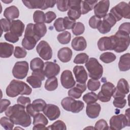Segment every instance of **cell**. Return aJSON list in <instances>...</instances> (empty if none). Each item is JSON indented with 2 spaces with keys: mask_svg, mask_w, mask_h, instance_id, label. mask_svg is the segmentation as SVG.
Listing matches in <instances>:
<instances>
[{
  "mask_svg": "<svg viewBox=\"0 0 130 130\" xmlns=\"http://www.w3.org/2000/svg\"><path fill=\"white\" fill-rule=\"evenodd\" d=\"M4 38L6 41L12 43H16L19 40V37L11 31L6 32L4 35Z\"/></svg>",
  "mask_w": 130,
  "mask_h": 130,
  "instance_id": "53",
  "label": "cell"
},
{
  "mask_svg": "<svg viewBox=\"0 0 130 130\" xmlns=\"http://www.w3.org/2000/svg\"><path fill=\"white\" fill-rule=\"evenodd\" d=\"M27 55V52L24 48L16 46L14 52V56L17 58L25 57Z\"/></svg>",
  "mask_w": 130,
  "mask_h": 130,
  "instance_id": "47",
  "label": "cell"
},
{
  "mask_svg": "<svg viewBox=\"0 0 130 130\" xmlns=\"http://www.w3.org/2000/svg\"><path fill=\"white\" fill-rule=\"evenodd\" d=\"M89 59L88 55L85 53L78 54L75 57L73 62L76 64H83L86 63Z\"/></svg>",
  "mask_w": 130,
  "mask_h": 130,
  "instance_id": "43",
  "label": "cell"
},
{
  "mask_svg": "<svg viewBox=\"0 0 130 130\" xmlns=\"http://www.w3.org/2000/svg\"><path fill=\"white\" fill-rule=\"evenodd\" d=\"M73 52L69 47H63L60 49L57 53L58 59L62 62H69L72 58Z\"/></svg>",
  "mask_w": 130,
  "mask_h": 130,
  "instance_id": "25",
  "label": "cell"
},
{
  "mask_svg": "<svg viewBox=\"0 0 130 130\" xmlns=\"http://www.w3.org/2000/svg\"><path fill=\"white\" fill-rule=\"evenodd\" d=\"M126 100L124 98H118V99H114L113 104L114 107L118 108H123L125 107L126 104Z\"/></svg>",
  "mask_w": 130,
  "mask_h": 130,
  "instance_id": "54",
  "label": "cell"
},
{
  "mask_svg": "<svg viewBox=\"0 0 130 130\" xmlns=\"http://www.w3.org/2000/svg\"><path fill=\"white\" fill-rule=\"evenodd\" d=\"M110 128L111 129L120 130L126 126H130L129 119L124 114L113 116L110 119Z\"/></svg>",
  "mask_w": 130,
  "mask_h": 130,
  "instance_id": "8",
  "label": "cell"
},
{
  "mask_svg": "<svg viewBox=\"0 0 130 130\" xmlns=\"http://www.w3.org/2000/svg\"><path fill=\"white\" fill-rule=\"evenodd\" d=\"M110 6V1L108 0L99 2L94 8V12L95 16L101 18H104L108 12Z\"/></svg>",
  "mask_w": 130,
  "mask_h": 130,
  "instance_id": "17",
  "label": "cell"
},
{
  "mask_svg": "<svg viewBox=\"0 0 130 130\" xmlns=\"http://www.w3.org/2000/svg\"><path fill=\"white\" fill-rule=\"evenodd\" d=\"M48 123V120L43 114L38 113L34 117L32 122L34 125H43L46 126Z\"/></svg>",
  "mask_w": 130,
  "mask_h": 130,
  "instance_id": "35",
  "label": "cell"
},
{
  "mask_svg": "<svg viewBox=\"0 0 130 130\" xmlns=\"http://www.w3.org/2000/svg\"><path fill=\"white\" fill-rule=\"evenodd\" d=\"M57 39L58 42L61 44H67L70 43L71 39V35L68 31H64L59 34Z\"/></svg>",
  "mask_w": 130,
  "mask_h": 130,
  "instance_id": "36",
  "label": "cell"
},
{
  "mask_svg": "<svg viewBox=\"0 0 130 130\" xmlns=\"http://www.w3.org/2000/svg\"><path fill=\"white\" fill-rule=\"evenodd\" d=\"M73 73L76 81L80 83H85L87 80V74L82 66H76L73 69Z\"/></svg>",
  "mask_w": 130,
  "mask_h": 130,
  "instance_id": "19",
  "label": "cell"
},
{
  "mask_svg": "<svg viewBox=\"0 0 130 130\" xmlns=\"http://www.w3.org/2000/svg\"><path fill=\"white\" fill-rule=\"evenodd\" d=\"M25 107L17 104L10 106L5 111V115L16 125L26 127L31 123V116L25 111Z\"/></svg>",
  "mask_w": 130,
  "mask_h": 130,
  "instance_id": "1",
  "label": "cell"
},
{
  "mask_svg": "<svg viewBox=\"0 0 130 130\" xmlns=\"http://www.w3.org/2000/svg\"><path fill=\"white\" fill-rule=\"evenodd\" d=\"M116 22L114 16L109 13L104 17L103 20H101L97 29L101 34H107L110 32L111 28L116 24Z\"/></svg>",
  "mask_w": 130,
  "mask_h": 130,
  "instance_id": "11",
  "label": "cell"
},
{
  "mask_svg": "<svg viewBox=\"0 0 130 130\" xmlns=\"http://www.w3.org/2000/svg\"><path fill=\"white\" fill-rule=\"evenodd\" d=\"M58 87L57 79L55 77L49 78L45 82L44 87L48 91L55 90Z\"/></svg>",
  "mask_w": 130,
  "mask_h": 130,
  "instance_id": "32",
  "label": "cell"
},
{
  "mask_svg": "<svg viewBox=\"0 0 130 130\" xmlns=\"http://www.w3.org/2000/svg\"><path fill=\"white\" fill-rule=\"evenodd\" d=\"M32 129L34 130H41V129H47L45 125H34Z\"/></svg>",
  "mask_w": 130,
  "mask_h": 130,
  "instance_id": "60",
  "label": "cell"
},
{
  "mask_svg": "<svg viewBox=\"0 0 130 130\" xmlns=\"http://www.w3.org/2000/svg\"><path fill=\"white\" fill-rule=\"evenodd\" d=\"M14 46L6 42L0 43V57L1 58H9L13 54Z\"/></svg>",
  "mask_w": 130,
  "mask_h": 130,
  "instance_id": "23",
  "label": "cell"
},
{
  "mask_svg": "<svg viewBox=\"0 0 130 130\" xmlns=\"http://www.w3.org/2000/svg\"><path fill=\"white\" fill-rule=\"evenodd\" d=\"M101 21V18L95 16V15L91 16L88 21L89 25L93 29H96L99 26Z\"/></svg>",
  "mask_w": 130,
  "mask_h": 130,
  "instance_id": "51",
  "label": "cell"
},
{
  "mask_svg": "<svg viewBox=\"0 0 130 130\" xmlns=\"http://www.w3.org/2000/svg\"><path fill=\"white\" fill-rule=\"evenodd\" d=\"M76 23V20H73L69 17H65L63 18V24L65 29H72Z\"/></svg>",
  "mask_w": 130,
  "mask_h": 130,
  "instance_id": "52",
  "label": "cell"
},
{
  "mask_svg": "<svg viewBox=\"0 0 130 130\" xmlns=\"http://www.w3.org/2000/svg\"><path fill=\"white\" fill-rule=\"evenodd\" d=\"M47 129L53 130H66L67 127L65 123L60 120H58L53 124L47 127Z\"/></svg>",
  "mask_w": 130,
  "mask_h": 130,
  "instance_id": "42",
  "label": "cell"
},
{
  "mask_svg": "<svg viewBox=\"0 0 130 130\" xmlns=\"http://www.w3.org/2000/svg\"><path fill=\"white\" fill-rule=\"evenodd\" d=\"M43 112L51 121L56 120L60 115V111L58 107L51 104H47Z\"/></svg>",
  "mask_w": 130,
  "mask_h": 130,
  "instance_id": "18",
  "label": "cell"
},
{
  "mask_svg": "<svg viewBox=\"0 0 130 130\" xmlns=\"http://www.w3.org/2000/svg\"><path fill=\"white\" fill-rule=\"evenodd\" d=\"M25 25L20 20H13L11 22L10 31L19 37L22 35L24 30Z\"/></svg>",
  "mask_w": 130,
  "mask_h": 130,
  "instance_id": "22",
  "label": "cell"
},
{
  "mask_svg": "<svg viewBox=\"0 0 130 130\" xmlns=\"http://www.w3.org/2000/svg\"><path fill=\"white\" fill-rule=\"evenodd\" d=\"M28 69V63L27 61H17L15 63L12 69V74L16 79H23L26 77Z\"/></svg>",
  "mask_w": 130,
  "mask_h": 130,
  "instance_id": "10",
  "label": "cell"
},
{
  "mask_svg": "<svg viewBox=\"0 0 130 130\" xmlns=\"http://www.w3.org/2000/svg\"><path fill=\"white\" fill-rule=\"evenodd\" d=\"M85 67L88 71V75L91 79L99 80L103 74V67L96 58L91 57L85 63Z\"/></svg>",
  "mask_w": 130,
  "mask_h": 130,
  "instance_id": "3",
  "label": "cell"
},
{
  "mask_svg": "<svg viewBox=\"0 0 130 130\" xmlns=\"http://www.w3.org/2000/svg\"><path fill=\"white\" fill-rule=\"evenodd\" d=\"M101 110L100 105L97 103L87 104L86 108V113L88 117L94 119L97 118Z\"/></svg>",
  "mask_w": 130,
  "mask_h": 130,
  "instance_id": "21",
  "label": "cell"
},
{
  "mask_svg": "<svg viewBox=\"0 0 130 130\" xmlns=\"http://www.w3.org/2000/svg\"><path fill=\"white\" fill-rule=\"evenodd\" d=\"M116 58V55L110 52H106L102 53L100 56V59L103 62L109 63L114 61Z\"/></svg>",
  "mask_w": 130,
  "mask_h": 130,
  "instance_id": "37",
  "label": "cell"
},
{
  "mask_svg": "<svg viewBox=\"0 0 130 130\" xmlns=\"http://www.w3.org/2000/svg\"><path fill=\"white\" fill-rule=\"evenodd\" d=\"M60 82L62 86L66 89L73 87L76 83L72 73L70 70H64L62 72L60 76Z\"/></svg>",
  "mask_w": 130,
  "mask_h": 130,
  "instance_id": "16",
  "label": "cell"
},
{
  "mask_svg": "<svg viewBox=\"0 0 130 130\" xmlns=\"http://www.w3.org/2000/svg\"><path fill=\"white\" fill-rule=\"evenodd\" d=\"M118 68L120 71L125 72L130 69V54L127 53L120 57Z\"/></svg>",
  "mask_w": 130,
  "mask_h": 130,
  "instance_id": "26",
  "label": "cell"
},
{
  "mask_svg": "<svg viewBox=\"0 0 130 130\" xmlns=\"http://www.w3.org/2000/svg\"><path fill=\"white\" fill-rule=\"evenodd\" d=\"M36 50L39 56L45 60H48L52 57V50L45 41H41L37 45Z\"/></svg>",
  "mask_w": 130,
  "mask_h": 130,
  "instance_id": "13",
  "label": "cell"
},
{
  "mask_svg": "<svg viewBox=\"0 0 130 130\" xmlns=\"http://www.w3.org/2000/svg\"><path fill=\"white\" fill-rule=\"evenodd\" d=\"M86 89L85 83H77L76 86L72 87L68 91V95L72 98L79 99L82 94Z\"/></svg>",
  "mask_w": 130,
  "mask_h": 130,
  "instance_id": "20",
  "label": "cell"
},
{
  "mask_svg": "<svg viewBox=\"0 0 130 130\" xmlns=\"http://www.w3.org/2000/svg\"><path fill=\"white\" fill-rule=\"evenodd\" d=\"M2 2H3V3H6V4H9V3H11V2H13V1H3V0H2Z\"/></svg>",
  "mask_w": 130,
  "mask_h": 130,
  "instance_id": "61",
  "label": "cell"
},
{
  "mask_svg": "<svg viewBox=\"0 0 130 130\" xmlns=\"http://www.w3.org/2000/svg\"><path fill=\"white\" fill-rule=\"evenodd\" d=\"M85 30V26L84 24L80 22H76L73 28L72 29L73 34L75 36H79L82 35Z\"/></svg>",
  "mask_w": 130,
  "mask_h": 130,
  "instance_id": "44",
  "label": "cell"
},
{
  "mask_svg": "<svg viewBox=\"0 0 130 130\" xmlns=\"http://www.w3.org/2000/svg\"><path fill=\"white\" fill-rule=\"evenodd\" d=\"M114 36L116 39V46L114 50L117 53L125 51L129 45V34L125 31L118 30Z\"/></svg>",
  "mask_w": 130,
  "mask_h": 130,
  "instance_id": "5",
  "label": "cell"
},
{
  "mask_svg": "<svg viewBox=\"0 0 130 130\" xmlns=\"http://www.w3.org/2000/svg\"><path fill=\"white\" fill-rule=\"evenodd\" d=\"M116 88L125 95L128 93L129 91V84L124 78H121L118 81Z\"/></svg>",
  "mask_w": 130,
  "mask_h": 130,
  "instance_id": "33",
  "label": "cell"
},
{
  "mask_svg": "<svg viewBox=\"0 0 130 130\" xmlns=\"http://www.w3.org/2000/svg\"><path fill=\"white\" fill-rule=\"evenodd\" d=\"M70 7L68 12V16L71 19L76 20L80 18L81 15V1L69 0Z\"/></svg>",
  "mask_w": 130,
  "mask_h": 130,
  "instance_id": "14",
  "label": "cell"
},
{
  "mask_svg": "<svg viewBox=\"0 0 130 130\" xmlns=\"http://www.w3.org/2000/svg\"><path fill=\"white\" fill-rule=\"evenodd\" d=\"M62 108L67 111L77 113L82 111L84 107V104L81 101H76L70 96L66 97L61 102Z\"/></svg>",
  "mask_w": 130,
  "mask_h": 130,
  "instance_id": "6",
  "label": "cell"
},
{
  "mask_svg": "<svg viewBox=\"0 0 130 130\" xmlns=\"http://www.w3.org/2000/svg\"><path fill=\"white\" fill-rule=\"evenodd\" d=\"M1 125L6 130H11L13 128L14 123L8 117H2L0 119Z\"/></svg>",
  "mask_w": 130,
  "mask_h": 130,
  "instance_id": "41",
  "label": "cell"
},
{
  "mask_svg": "<svg viewBox=\"0 0 130 130\" xmlns=\"http://www.w3.org/2000/svg\"><path fill=\"white\" fill-rule=\"evenodd\" d=\"M98 46L101 51L114 50L116 46V42L114 35L101 38L98 42Z\"/></svg>",
  "mask_w": 130,
  "mask_h": 130,
  "instance_id": "12",
  "label": "cell"
},
{
  "mask_svg": "<svg viewBox=\"0 0 130 130\" xmlns=\"http://www.w3.org/2000/svg\"><path fill=\"white\" fill-rule=\"evenodd\" d=\"M55 30L58 32L64 31L65 30L63 24V18H58L56 19L53 24Z\"/></svg>",
  "mask_w": 130,
  "mask_h": 130,
  "instance_id": "49",
  "label": "cell"
},
{
  "mask_svg": "<svg viewBox=\"0 0 130 130\" xmlns=\"http://www.w3.org/2000/svg\"><path fill=\"white\" fill-rule=\"evenodd\" d=\"M109 129V126L107 122L104 119H100L95 124L94 129L98 130H104Z\"/></svg>",
  "mask_w": 130,
  "mask_h": 130,
  "instance_id": "50",
  "label": "cell"
},
{
  "mask_svg": "<svg viewBox=\"0 0 130 130\" xmlns=\"http://www.w3.org/2000/svg\"><path fill=\"white\" fill-rule=\"evenodd\" d=\"M38 41L34 37L29 35H25L22 41V47L28 50L32 49Z\"/></svg>",
  "mask_w": 130,
  "mask_h": 130,
  "instance_id": "28",
  "label": "cell"
},
{
  "mask_svg": "<svg viewBox=\"0 0 130 130\" xmlns=\"http://www.w3.org/2000/svg\"><path fill=\"white\" fill-rule=\"evenodd\" d=\"M98 3V1H81V14L84 15L85 14H87L89 11L92 10Z\"/></svg>",
  "mask_w": 130,
  "mask_h": 130,
  "instance_id": "29",
  "label": "cell"
},
{
  "mask_svg": "<svg viewBox=\"0 0 130 130\" xmlns=\"http://www.w3.org/2000/svg\"><path fill=\"white\" fill-rule=\"evenodd\" d=\"M4 16L9 20H13L19 17V11L15 6H11L6 8L4 12Z\"/></svg>",
  "mask_w": 130,
  "mask_h": 130,
  "instance_id": "27",
  "label": "cell"
},
{
  "mask_svg": "<svg viewBox=\"0 0 130 130\" xmlns=\"http://www.w3.org/2000/svg\"><path fill=\"white\" fill-rule=\"evenodd\" d=\"M42 80L38 76L31 75L28 76L26 79V81L28 84H29L31 86L34 88H40L42 85Z\"/></svg>",
  "mask_w": 130,
  "mask_h": 130,
  "instance_id": "34",
  "label": "cell"
},
{
  "mask_svg": "<svg viewBox=\"0 0 130 130\" xmlns=\"http://www.w3.org/2000/svg\"><path fill=\"white\" fill-rule=\"evenodd\" d=\"M11 102L9 100L7 99H2L0 102L1 105V109H0V113H2L3 112L5 111L9 106L10 105Z\"/></svg>",
  "mask_w": 130,
  "mask_h": 130,
  "instance_id": "56",
  "label": "cell"
},
{
  "mask_svg": "<svg viewBox=\"0 0 130 130\" xmlns=\"http://www.w3.org/2000/svg\"><path fill=\"white\" fill-rule=\"evenodd\" d=\"M101 83L98 80L93 79H89L87 82V87L88 89L92 91L97 90L100 87Z\"/></svg>",
  "mask_w": 130,
  "mask_h": 130,
  "instance_id": "46",
  "label": "cell"
},
{
  "mask_svg": "<svg viewBox=\"0 0 130 130\" xmlns=\"http://www.w3.org/2000/svg\"><path fill=\"white\" fill-rule=\"evenodd\" d=\"M33 19L36 23H44L45 22V14L42 11L36 10L33 14Z\"/></svg>",
  "mask_w": 130,
  "mask_h": 130,
  "instance_id": "39",
  "label": "cell"
},
{
  "mask_svg": "<svg viewBox=\"0 0 130 130\" xmlns=\"http://www.w3.org/2000/svg\"><path fill=\"white\" fill-rule=\"evenodd\" d=\"M1 26V33L3 32H8L10 30L11 22L10 21L6 18H2L0 20Z\"/></svg>",
  "mask_w": 130,
  "mask_h": 130,
  "instance_id": "48",
  "label": "cell"
},
{
  "mask_svg": "<svg viewBox=\"0 0 130 130\" xmlns=\"http://www.w3.org/2000/svg\"><path fill=\"white\" fill-rule=\"evenodd\" d=\"M33 30L36 36L41 39L45 35L47 27L44 23H36L34 24Z\"/></svg>",
  "mask_w": 130,
  "mask_h": 130,
  "instance_id": "30",
  "label": "cell"
},
{
  "mask_svg": "<svg viewBox=\"0 0 130 130\" xmlns=\"http://www.w3.org/2000/svg\"><path fill=\"white\" fill-rule=\"evenodd\" d=\"M31 92V88L26 83L15 79L10 82L6 89L7 95L11 98L16 97L19 94L28 95Z\"/></svg>",
  "mask_w": 130,
  "mask_h": 130,
  "instance_id": "2",
  "label": "cell"
},
{
  "mask_svg": "<svg viewBox=\"0 0 130 130\" xmlns=\"http://www.w3.org/2000/svg\"><path fill=\"white\" fill-rule=\"evenodd\" d=\"M118 30L125 31L128 34H130V23L129 22H124L121 24L119 27Z\"/></svg>",
  "mask_w": 130,
  "mask_h": 130,
  "instance_id": "59",
  "label": "cell"
},
{
  "mask_svg": "<svg viewBox=\"0 0 130 130\" xmlns=\"http://www.w3.org/2000/svg\"><path fill=\"white\" fill-rule=\"evenodd\" d=\"M71 46L76 51H83L87 47L86 41L83 37H76L72 40Z\"/></svg>",
  "mask_w": 130,
  "mask_h": 130,
  "instance_id": "24",
  "label": "cell"
},
{
  "mask_svg": "<svg viewBox=\"0 0 130 130\" xmlns=\"http://www.w3.org/2000/svg\"><path fill=\"white\" fill-rule=\"evenodd\" d=\"M115 86L110 82H107L102 85L101 90L98 94V98L103 103L108 102L110 101L112 96Z\"/></svg>",
  "mask_w": 130,
  "mask_h": 130,
  "instance_id": "9",
  "label": "cell"
},
{
  "mask_svg": "<svg viewBox=\"0 0 130 130\" xmlns=\"http://www.w3.org/2000/svg\"><path fill=\"white\" fill-rule=\"evenodd\" d=\"M22 2L28 9H40L43 10L49 8H53L56 4V1L52 0L22 1Z\"/></svg>",
  "mask_w": 130,
  "mask_h": 130,
  "instance_id": "7",
  "label": "cell"
},
{
  "mask_svg": "<svg viewBox=\"0 0 130 130\" xmlns=\"http://www.w3.org/2000/svg\"><path fill=\"white\" fill-rule=\"evenodd\" d=\"M44 72L45 77L47 78L55 77L60 72L59 66L53 62L46 61L44 63Z\"/></svg>",
  "mask_w": 130,
  "mask_h": 130,
  "instance_id": "15",
  "label": "cell"
},
{
  "mask_svg": "<svg viewBox=\"0 0 130 130\" xmlns=\"http://www.w3.org/2000/svg\"><path fill=\"white\" fill-rule=\"evenodd\" d=\"M115 18L116 21H120L123 17L126 19L130 18L129 4L121 2L113 7L110 12Z\"/></svg>",
  "mask_w": 130,
  "mask_h": 130,
  "instance_id": "4",
  "label": "cell"
},
{
  "mask_svg": "<svg viewBox=\"0 0 130 130\" xmlns=\"http://www.w3.org/2000/svg\"><path fill=\"white\" fill-rule=\"evenodd\" d=\"M46 105L45 101L41 99L35 100L32 103V107L37 113L43 111Z\"/></svg>",
  "mask_w": 130,
  "mask_h": 130,
  "instance_id": "38",
  "label": "cell"
},
{
  "mask_svg": "<svg viewBox=\"0 0 130 130\" xmlns=\"http://www.w3.org/2000/svg\"><path fill=\"white\" fill-rule=\"evenodd\" d=\"M17 102L18 104L22 105L24 107H26L28 104L31 103V100L28 97L20 96L18 98L17 100Z\"/></svg>",
  "mask_w": 130,
  "mask_h": 130,
  "instance_id": "57",
  "label": "cell"
},
{
  "mask_svg": "<svg viewBox=\"0 0 130 130\" xmlns=\"http://www.w3.org/2000/svg\"><path fill=\"white\" fill-rule=\"evenodd\" d=\"M26 111L27 112V113L31 117H34L37 113L34 109V108L32 107V104H29L26 106Z\"/></svg>",
  "mask_w": 130,
  "mask_h": 130,
  "instance_id": "58",
  "label": "cell"
},
{
  "mask_svg": "<svg viewBox=\"0 0 130 130\" xmlns=\"http://www.w3.org/2000/svg\"><path fill=\"white\" fill-rule=\"evenodd\" d=\"M45 23H50L56 18V15L53 11H48L45 13Z\"/></svg>",
  "mask_w": 130,
  "mask_h": 130,
  "instance_id": "55",
  "label": "cell"
},
{
  "mask_svg": "<svg viewBox=\"0 0 130 130\" xmlns=\"http://www.w3.org/2000/svg\"><path fill=\"white\" fill-rule=\"evenodd\" d=\"M98 100V95L93 92H88L83 96V100L87 105L95 103Z\"/></svg>",
  "mask_w": 130,
  "mask_h": 130,
  "instance_id": "40",
  "label": "cell"
},
{
  "mask_svg": "<svg viewBox=\"0 0 130 130\" xmlns=\"http://www.w3.org/2000/svg\"><path fill=\"white\" fill-rule=\"evenodd\" d=\"M44 62L39 57L33 58L30 62V68L32 72L44 70Z\"/></svg>",
  "mask_w": 130,
  "mask_h": 130,
  "instance_id": "31",
  "label": "cell"
},
{
  "mask_svg": "<svg viewBox=\"0 0 130 130\" xmlns=\"http://www.w3.org/2000/svg\"><path fill=\"white\" fill-rule=\"evenodd\" d=\"M56 4L58 10L60 11L65 12L69 9L70 5L69 0L56 1Z\"/></svg>",
  "mask_w": 130,
  "mask_h": 130,
  "instance_id": "45",
  "label": "cell"
}]
</instances>
